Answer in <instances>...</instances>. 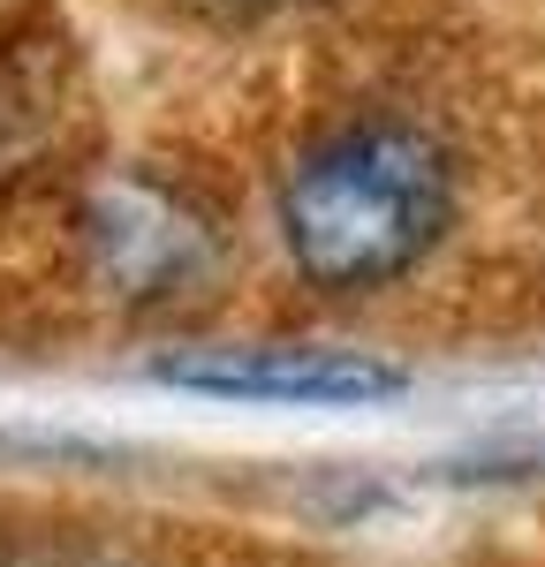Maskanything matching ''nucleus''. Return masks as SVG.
<instances>
[{"label": "nucleus", "instance_id": "nucleus-2", "mask_svg": "<svg viewBox=\"0 0 545 567\" xmlns=\"http://www.w3.org/2000/svg\"><path fill=\"white\" fill-rule=\"evenodd\" d=\"M152 379L205 401H266V409H371L409 386L402 363L357 349H205L152 363Z\"/></svg>", "mask_w": 545, "mask_h": 567}, {"label": "nucleus", "instance_id": "nucleus-4", "mask_svg": "<svg viewBox=\"0 0 545 567\" xmlns=\"http://www.w3.org/2000/svg\"><path fill=\"white\" fill-rule=\"evenodd\" d=\"M213 8H227V16H272V8H296V0H213Z\"/></svg>", "mask_w": 545, "mask_h": 567}, {"label": "nucleus", "instance_id": "nucleus-1", "mask_svg": "<svg viewBox=\"0 0 545 567\" xmlns=\"http://www.w3.org/2000/svg\"><path fill=\"white\" fill-rule=\"evenodd\" d=\"M454 219V159L440 136L363 114L318 136L280 182V250L326 296H371L440 250Z\"/></svg>", "mask_w": 545, "mask_h": 567}, {"label": "nucleus", "instance_id": "nucleus-3", "mask_svg": "<svg viewBox=\"0 0 545 567\" xmlns=\"http://www.w3.org/2000/svg\"><path fill=\"white\" fill-rule=\"evenodd\" d=\"M84 243L99 280L122 303H175L182 288H197L213 272V235L182 197H167L160 182L122 175L91 197L84 213Z\"/></svg>", "mask_w": 545, "mask_h": 567}]
</instances>
